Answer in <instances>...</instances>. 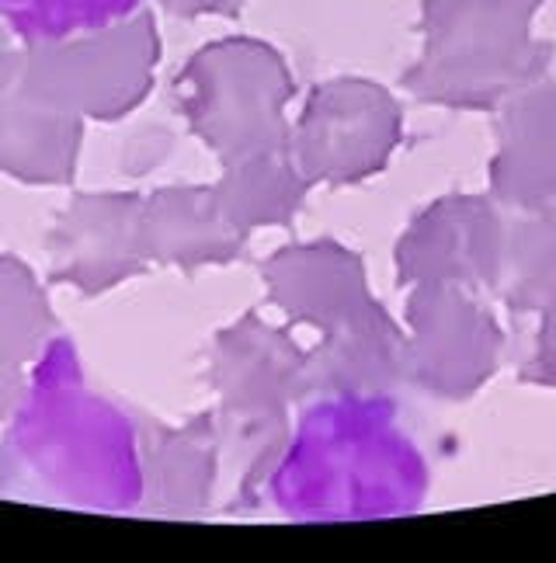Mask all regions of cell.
Instances as JSON below:
<instances>
[{
	"instance_id": "1",
	"label": "cell",
	"mask_w": 556,
	"mask_h": 563,
	"mask_svg": "<svg viewBox=\"0 0 556 563\" xmlns=\"http://www.w3.org/2000/svg\"><path fill=\"white\" fill-rule=\"evenodd\" d=\"M0 494L91 511L140 508V431L88 389L70 341H49L14 407L0 445Z\"/></svg>"
},
{
	"instance_id": "2",
	"label": "cell",
	"mask_w": 556,
	"mask_h": 563,
	"mask_svg": "<svg viewBox=\"0 0 556 563\" xmlns=\"http://www.w3.org/2000/svg\"><path fill=\"white\" fill-rule=\"evenodd\" d=\"M427 463L387 397L341 394L313 404L271 473V497L296 522H372L414 515Z\"/></svg>"
},
{
	"instance_id": "3",
	"label": "cell",
	"mask_w": 556,
	"mask_h": 563,
	"mask_svg": "<svg viewBox=\"0 0 556 563\" xmlns=\"http://www.w3.org/2000/svg\"><path fill=\"white\" fill-rule=\"evenodd\" d=\"M160 38L149 14H130L91 32L21 46L25 84L77 119H122L154 88Z\"/></svg>"
},
{
	"instance_id": "4",
	"label": "cell",
	"mask_w": 556,
	"mask_h": 563,
	"mask_svg": "<svg viewBox=\"0 0 556 563\" xmlns=\"http://www.w3.org/2000/svg\"><path fill=\"white\" fill-rule=\"evenodd\" d=\"M53 282L84 296H101L140 275L149 257L143 247V199L133 191L74 195L49 233Z\"/></svg>"
},
{
	"instance_id": "5",
	"label": "cell",
	"mask_w": 556,
	"mask_h": 563,
	"mask_svg": "<svg viewBox=\"0 0 556 563\" xmlns=\"http://www.w3.org/2000/svg\"><path fill=\"white\" fill-rule=\"evenodd\" d=\"M84 119L42 101L21 70V46L0 49V170L25 185L74 181Z\"/></svg>"
},
{
	"instance_id": "6",
	"label": "cell",
	"mask_w": 556,
	"mask_h": 563,
	"mask_svg": "<svg viewBox=\"0 0 556 563\" xmlns=\"http://www.w3.org/2000/svg\"><path fill=\"white\" fill-rule=\"evenodd\" d=\"M143 247L149 265H199L223 251V230L202 191L167 188L143 199Z\"/></svg>"
},
{
	"instance_id": "7",
	"label": "cell",
	"mask_w": 556,
	"mask_h": 563,
	"mask_svg": "<svg viewBox=\"0 0 556 563\" xmlns=\"http://www.w3.org/2000/svg\"><path fill=\"white\" fill-rule=\"evenodd\" d=\"M143 497L146 515H191L205 484V428L191 424L181 431L149 428L140 435Z\"/></svg>"
},
{
	"instance_id": "8",
	"label": "cell",
	"mask_w": 556,
	"mask_h": 563,
	"mask_svg": "<svg viewBox=\"0 0 556 563\" xmlns=\"http://www.w3.org/2000/svg\"><path fill=\"white\" fill-rule=\"evenodd\" d=\"M56 338V317L32 268L18 257H0V362L35 365Z\"/></svg>"
},
{
	"instance_id": "9",
	"label": "cell",
	"mask_w": 556,
	"mask_h": 563,
	"mask_svg": "<svg viewBox=\"0 0 556 563\" xmlns=\"http://www.w3.org/2000/svg\"><path fill=\"white\" fill-rule=\"evenodd\" d=\"M136 8L140 0H0V18L25 42H42L112 25Z\"/></svg>"
},
{
	"instance_id": "10",
	"label": "cell",
	"mask_w": 556,
	"mask_h": 563,
	"mask_svg": "<svg viewBox=\"0 0 556 563\" xmlns=\"http://www.w3.org/2000/svg\"><path fill=\"white\" fill-rule=\"evenodd\" d=\"M167 150H170V136L160 125H140L136 133L122 143V154H119L122 175H130V178L149 175V170L167 157Z\"/></svg>"
},
{
	"instance_id": "11",
	"label": "cell",
	"mask_w": 556,
	"mask_h": 563,
	"mask_svg": "<svg viewBox=\"0 0 556 563\" xmlns=\"http://www.w3.org/2000/svg\"><path fill=\"white\" fill-rule=\"evenodd\" d=\"M25 386H29L25 369L0 362V424H4L14 415V407H18L21 394H25Z\"/></svg>"
},
{
	"instance_id": "12",
	"label": "cell",
	"mask_w": 556,
	"mask_h": 563,
	"mask_svg": "<svg viewBox=\"0 0 556 563\" xmlns=\"http://www.w3.org/2000/svg\"><path fill=\"white\" fill-rule=\"evenodd\" d=\"M160 4L175 14H196V11H209V8H223L226 0H160Z\"/></svg>"
},
{
	"instance_id": "13",
	"label": "cell",
	"mask_w": 556,
	"mask_h": 563,
	"mask_svg": "<svg viewBox=\"0 0 556 563\" xmlns=\"http://www.w3.org/2000/svg\"><path fill=\"white\" fill-rule=\"evenodd\" d=\"M11 46V29L4 25V18H0V49Z\"/></svg>"
}]
</instances>
